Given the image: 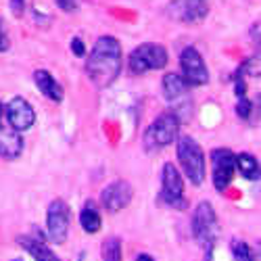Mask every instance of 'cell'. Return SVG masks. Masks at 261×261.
<instances>
[{
    "label": "cell",
    "instance_id": "cell-1",
    "mask_svg": "<svg viewBox=\"0 0 261 261\" xmlns=\"http://www.w3.org/2000/svg\"><path fill=\"white\" fill-rule=\"evenodd\" d=\"M121 71V46L111 36H102L86 61V73L96 88L111 86Z\"/></svg>",
    "mask_w": 261,
    "mask_h": 261
},
{
    "label": "cell",
    "instance_id": "cell-2",
    "mask_svg": "<svg viewBox=\"0 0 261 261\" xmlns=\"http://www.w3.org/2000/svg\"><path fill=\"white\" fill-rule=\"evenodd\" d=\"M192 234L197 238V243L201 245V249L205 251V255L209 257L217 243V236H220V224H217V215H215L213 207L207 201L199 203L197 209H194Z\"/></svg>",
    "mask_w": 261,
    "mask_h": 261
},
{
    "label": "cell",
    "instance_id": "cell-3",
    "mask_svg": "<svg viewBox=\"0 0 261 261\" xmlns=\"http://www.w3.org/2000/svg\"><path fill=\"white\" fill-rule=\"evenodd\" d=\"M176 155L180 161L182 171L186 173V178L199 186L205 180V157H203V148L197 144V140H192L190 136H180L178 146H176Z\"/></svg>",
    "mask_w": 261,
    "mask_h": 261
},
{
    "label": "cell",
    "instance_id": "cell-4",
    "mask_svg": "<svg viewBox=\"0 0 261 261\" xmlns=\"http://www.w3.org/2000/svg\"><path fill=\"white\" fill-rule=\"evenodd\" d=\"M178 132H180V119L173 113H163L144 132V146L146 150L163 148L178 138Z\"/></svg>",
    "mask_w": 261,
    "mask_h": 261
},
{
    "label": "cell",
    "instance_id": "cell-5",
    "mask_svg": "<svg viewBox=\"0 0 261 261\" xmlns=\"http://www.w3.org/2000/svg\"><path fill=\"white\" fill-rule=\"evenodd\" d=\"M69 222H71L69 205L61 199H55L46 209V234L55 245H63L67 241Z\"/></svg>",
    "mask_w": 261,
    "mask_h": 261
},
{
    "label": "cell",
    "instance_id": "cell-6",
    "mask_svg": "<svg viewBox=\"0 0 261 261\" xmlns=\"http://www.w3.org/2000/svg\"><path fill=\"white\" fill-rule=\"evenodd\" d=\"M165 63H167V50L159 44H140L129 55V69H132V73L163 69Z\"/></svg>",
    "mask_w": 261,
    "mask_h": 261
},
{
    "label": "cell",
    "instance_id": "cell-7",
    "mask_svg": "<svg viewBox=\"0 0 261 261\" xmlns=\"http://www.w3.org/2000/svg\"><path fill=\"white\" fill-rule=\"evenodd\" d=\"M161 197L173 209H184L186 207L182 176L176 169V165H171V163H165L163 169H161Z\"/></svg>",
    "mask_w": 261,
    "mask_h": 261
},
{
    "label": "cell",
    "instance_id": "cell-8",
    "mask_svg": "<svg viewBox=\"0 0 261 261\" xmlns=\"http://www.w3.org/2000/svg\"><path fill=\"white\" fill-rule=\"evenodd\" d=\"M180 65H182V77L188 86H205L209 82V73L205 67V61L197 48H184L180 55Z\"/></svg>",
    "mask_w": 261,
    "mask_h": 261
},
{
    "label": "cell",
    "instance_id": "cell-9",
    "mask_svg": "<svg viewBox=\"0 0 261 261\" xmlns=\"http://www.w3.org/2000/svg\"><path fill=\"white\" fill-rule=\"evenodd\" d=\"M213 165V186L217 192H224L234 178V153L230 148H215L211 153Z\"/></svg>",
    "mask_w": 261,
    "mask_h": 261
},
{
    "label": "cell",
    "instance_id": "cell-10",
    "mask_svg": "<svg viewBox=\"0 0 261 261\" xmlns=\"http://www.w3.org/2000/svg\"><path fill=\"white\" fill-rule=\"evenodd\" d=\"M132 186H129L127 182L123 180H117L113 184H109L102 194H100V203L107 211H111V213H117L121 209H125L129 205V201H132Z\"/></svg>",
    "mask_w": 261,
    "mask_h": 261
},
{
    "label": "cell",
    "instance_id": "cell-11",
    "mask_svg": "<svg viewBox=\"0 0 261 261\" xmlns=\"http://www.w3.org/2000/svg\"><path fill=\"white\" fill-rule=\"evenodd\" d=\"M7 119H9V125L13 129H17V132H25V129H30L36 121V113L32 105L21 98V96H15L9 105H7Z\"/></svg>",
    "mask_w": 261,
    "mask_h": 261
},
{
    "label": "cell",
    "instance_id": "cell-12",
    "mask_svg": "<svg viewBox=\"0 0 261 261\" xmlns=\"http://www.w3.org/2000/svg\"><path fill=\"white\" fill-rule=\"evenodd\" d=\"M167 13L184 23H197L207 15V5L203 0H173L167 7Z\"/></svg>",
    "mask_w": 261,
    "mask_h": 261
},
{
    "label": "cell",
    "instance_id": "cell-13",
    "mask_svg": "<svg viewBox=\"0 0 261 261\" xmlns=\"http://www.w3.org/2000/svg\"><path fill=\"white\" fill-rule=\"evenodd\" d=\"M23 150V138L11 125H0V157L3 159H17Z\"/></svg>",
    "mask_w": 261,
    "mask_h": 261
},
{
    "label": "cell",
    "instance_id": "cell-14",
    "mask_svg": "<svg viewBox=\"0 0 261 261\" xmlns=\"http://www.w3.org/2000/svg\"><path fill=\"white\" fill-rule=\"evenodd\" d=\"M19 245L23 247L36 261H61L55 251L46 245V243H42L40 238H34V236H19Z\"/></svg>",
    "mask_w": 261,
    "mask_h": 261
},
{
    "label": "cell",
    "instance_id": "cell-15",
    "mask_svg": "<svg viewBox=\"0 0 261 261\" xmlns=\"http://www.w3.org/2000/svg\"><path fill=\"white\" fill-rule=\"evenodd\" d=\"M34 80H36V86H38V90L44 94L46 98L55 100V102H61L63 100V88H61V84L44 69H38L34 73Z\"/></svg>",
    "mask_w": 261,
    "mask_h": 261
},
{
    "label": "cell",
    "instance_id": "cell-16",
    "mask_svg": "<svg viewBox=\"0 0 261 261\" xmlns=\"http://www.w3.org/2000/svg\"><path fill=\"white\" fill-rule=\"evenodd\" d=\"M186 92H188V84L184 82L182 75H178V73H167V75L163 77V96H165L167 100L173 102V100L186 96Z\"/></svg>",
    "mask_w": 261,
    "mask_h": 261
},
{
    "label": "cell",
    "instance_id": "cell-17",
    "mask_svg": "<svg viewBox=\"0 0 261 261\" xmlns=\"http://www.w3.org/2000/svg\"><path fill=\"white\" fill-rule=\"evenodd\" d=\"M80 224L84 228V232H88V234H96L100 230V213L98 209L94 207V203H86L82 213H80Z\"/></svg>",
    "mask_w": 261,
    "mask_h": 261
},
{
    "label": "cell",
    "instance_id": "cell-18",
    "mask_svg": "<svg viewBox=\"0 0 261 261\" xmlns=\"http://www.w3.org/2000/svg\"><path fill=\"white\" fill-rule=\"evenodd\" d=\"M234 165L238 167V171L243 173V178L247 180H257L259 178V165L257 159L249 153H241V155H234Z\"/></svg>",
    "mask_w": 261,
    "mask_h": 261
},
{
    "label": "cell",
    "instance_id": "cell-19",
    "mask_svg": "<svg viewBox=\"0 0 261 261\" xmlns=\"http://www.w3.org/2000/svg\"><path fill=\"white\" fill-rule=\"evenodd\" d=\"M230 251H232V261H255V255H253L251 247L245 241H241V238L232 241Z\"/></svg>",
    "mask_w": 261,
    "mask_h": 261
},
{
    "label": "cell",
    "instance_id": "cell-20",
    "mask_svg": "<svg viewBox=\"0 0 261 261\" xmlns=\"http://www.w3.org/2000/svg\"><path fill=\"white\" fill-rule=\"evenodd\" d=\"M102 261H121L119 238H107V241L102 243Z\"/></svg>",
    "mask_w": 261,
    "mask_h": 261
},
{
    "label": "cell",
    "instance_id": "cell-21",
    "mask_svg": "<svg viewBox=\"0 0 261 261\" xmlns=\"http://www.w3.org/2000/svg\"><path fill=\"white\" fill-rule=\"evenodd\" d=\"M236 113H238L241 119H247L251 115V100L241 96V100H238V105H236Z\"/></svg>",
    "mask_w": 261,
    "mask_h": 261
},
{
    "label": "cell",
    "instance_id": "cell-22",
    "mask_svg": "<svg viewBox=\"0 0 261 261\" xmlns=\"http://www.w3.org/2000/svg\"><path fill=\"white\" fill-rule=\"evenodd\" d=\"M241 71H247V73H251V75H259V59L253 57L251 61H247V63L243 65Z\"/></svg>",
    "mask_w": 261,
    "mask_h": 261
},
{
    "label": "cell",
    "instance_id": "cell-23",
    "mask_svg": "<svg viewBox=\"0 0 261 261\" xmlns=\"http://www.w3.org/2000/svg\"><path fill=\"white\" fill-rule=\"evenodd\" d=\"M71 50H73L75 57H84L86 55V46H84V42L80 38H73L71 40Z\"/></svg>",
    "mask_w": 261,
    "mask_h": 261
},
{
    "label": "cell",
    "instance_id": "cell-24",
    "mask_svg": "<svg viewBox=\"0 0 261 261\" xmlns=\"http://www.w3.org/2000/svg\"><path fill=\"white\" fill-rule=\"evenodd\" d=\"M234 84H236V94H238V98H241V96H245V82H243V71H238V73L234 75Z\"/></svg>",
    "mask_w": 261,
    "mask_h": 261
},
{
    "label": "cell",
    "instance_id": "cell-25",
    "mask_svg": "<svg viewBox=\"0 0 261 261\" xmlns=\"http://www.w3.org/2000/svg\"><path fill=\"white\" fill-rule=\"evenodd\" d=\"M80 0H57V7L63 11H75Z\"/></svg>",
    "mask_w": 261,
    "mask_h": 261
},
{
    "label": "cell",
    "instance_id": "cell-26",
    "mask_svg": "<svg viewBox=\"0 0 261 261\" xmlns=\"http://www.w3.org/2000/svg\"><path fill=\"white\" fill-rule=\"evenodd\" d=\"M7 48H9V40H7L5 32H3V28H0V53L7 50Z\"/></svg>",
    "mask_w": 261,
    "mask_h": 261
},
{
    "label": "cell",
    "instance_id": "cell-27",
    "mask_svg": "<svg viewBox=\"0 0 261 261\" xmlns=\"http://www.w3.org/2000/svg\"><path fill=\"white\" fill-rule=\"evenodd\" d=\"M136 261H155L153 257H150V255H146V253H142V255H138V259Z\"/></svg>",
    "mask_w": 261,
    "mask_h": 261
},
{
    "label": "cell",
    "instance_id": "cell-28",
    "mask_svg": "<svg viewBox=\"0 0 261 261\" xmlns=\"http://www.w3.org/2000/svg\"><path fill=\"white\" fill-rule=\"evenodd\" d=\"M15 261H19V259H15Z\"/></svg>",
    "mask_w": 261,
    "mask_h": 261
},
{
    "label": "cell",
    "instance_id": "cell-29",
    "mask_svg": "<svg viewBox=\"0 0 261 261\" xmlns=\"http://www.w3.org/2000/svg\"><path fill=\"white\" fill-rule=\"evenodd\" d=\"M0 111H3V109H0Z\"/></svg>",
    "mask_w": 261,
    "mask_h": 261
}]
</instances>
